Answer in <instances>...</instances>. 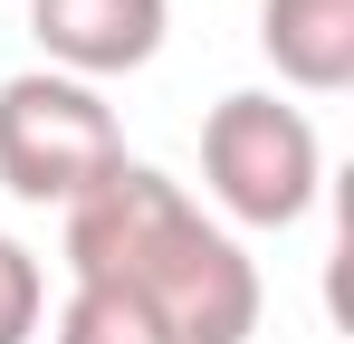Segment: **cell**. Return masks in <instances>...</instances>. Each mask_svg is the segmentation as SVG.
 <instances>
[{"label": "cell", "mask_w": 354, "mask_h": 344, "mask_svg": "<svg viewBox=\"0 0 354 344\" xmlns=\"http://www.w3.org/2000/svg\"><path fill=\"white\" fill-rule=\"evenodd\" d=\"M67 268H77V287L144 296L173 344H249L259 335V268L153 163H115L67 211Z\"/></svg>", "instance_id": "cell-1"}, {"label": "cell", "mask_w": 354, "mask_h": 344, "mask_svg": "<svg viewBox=\"0 0 354 344\" xmlns=\"http://www.w3.org/2000/svg\"><path fill=\"white\" fill-rule=\"evenodd\" d=\"M115 163H124V134L96 106V86H77V77H10L0 86V182L19 201L77 211Z\"/></svg>", "instance_id": "cell-2"}, {"label": "cell", "mask_w": 354, "mask_h": 344, "mask_svg": "<svg viewBox=\"0 0 354 344\" xmlns=\"http://www.w3.org/2000/svg\"><path fill=\"white\" fill-rule=\"evenodd\" d=\"M201 172L221 191V211L249 229H288L306 220L316 182H326V153H316V124L278 96H221L211 124H201Z\"/></svg>", "instance_id": "cell-3"}, {"label": "cell", "mask_w": 354, "mask_h": 344, "mask_svg": "<svg viewBox=\"0 0 354 344\" xmlns=\"http://www.w3.org/2000/svg\"><path fill=\"white\" fill-rule=\"evenodd\" d=\"M163 0H29V29H39V48L77 67V77H124V67H144V57L163 48Z\"/></svg>", "instance_id": "cell-4"}, {"label": "cell", "mask_w": 354, "mask_h": 344, "mask_svg": "<svg viewBox=\"0 0 354 344\" xmlns=\"http://www.w3.org/2000/svg\"><path fill=\"white\" fill-rule=\"evenodd\" d=\"M259 48L278 57V77L306 96L354 86V0H268L259 10Z\"/></svg>", "instance_id": "cell-5"}, {"label": "cell", "mask_w": 354, "mask_h": 344, "mask_svg": "<svg viewBox=\"0 0 354 344\" xmlns=\"http://www.w3.org/2000/svg\"><path fill=\"white\" fill-rule=\"evenodd\" d=\"M58 344H173L163 335V316L144 306V296H124V287H77L58 316Z\"/></svg>", "instance_id": "cell-6"}, {"label": "cell", "mask_w": 354, "mask_h": 344, "mask_svg": "<svg viewBox=\"0 0 354 344\" xmlns=\"http://www.w3.org/2000/svg\"><path fill=\"white\" fill-rule=\"evenodd\" d=\"M39 258L19 249V239H0V344H29L39 335Z\"/></svg>", "instance_id": "cell-7"}]
</instances>
